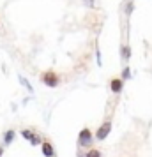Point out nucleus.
<instances>
[{
    "instance_id": "nucleus-11",
    "label": "nucleus",
    "mask_w": 152,
    "mask_h": 157,
    "mask_svg": "<svg viewBox=\"0 0 152 157\" xmlns=\"http://www.w3.org/2000/svg\"><path fill=\"white\" fill-rule=\"evenodd\" d=\"M85 157H103V154H101V150H97V148H88Z\"/></svg>"
},
{
    "instance_id": "nucleus-4",
    "label": "nucleus",
    "mask_w": 152,
    "mask_h": 157,
    "mask_svg": "<svg viewBox=\"0 0 152 157\" xmlns=\"http://www.w3.org/2000/svg\"><path fill=\"white\" fill-rule=\"evenodd\" d=\"M41 150H43L44 157H55V147H53L48 140H44V141L41 143Z\"/></svg>"
},
{
    "instance_id": "nucleus-13",
    "label": "nucleus",
    "mask_w": 152,
    "mask_h": 157,
    "mask_svg": "<svg viewBox=\"0 0 152 157\" xmlns=\"http://www.w3.org/2000/svg\"><path fill=\"white\" fill-rule=\"evenodd\" d=\"M83 6H87L88 9H94L95 7V0H83Z\"/></svg>"
},
{
    "instance_id": "nucleus-6",
    "label": "nucleus",
    "mask_w": 152,
    "mask_h": 157,
    "mask_svg": "<svg viewBox=\"0 0 152 157\" xmlns=\"http://www.w3.org/2000/svg\"><path fill=\"white\" fill-rule=\"evenodd\" d=\"M120 57H122L124 62H129V58H131V48H129V44H122V46H120Z\"/></svg>"
},
{
    "instance_id": "nucleus-3",
    "label": "nucleus",
    "mask_w": 152,
    "mask_h": 157,
    "mask_svg": "<svg viewBox=\"0 0 152 157\" xmlns=\"http://www.w3.org/2000/svg\"><path fill=\"white\" fill-rule=\"evenodd\" d=\"M110 132H111V120H104L101 125L97 127L94 138L97 140V141H103V140H106V138H108Z\"/></svg>"
},
{
    "instance_id": "nucleus-5",
    "label": "nucleus",
    "mask_w": 152,
    "mask_h": 157,
    "mask_svg": "<svg viewBox=\"0 0 152 157\" xmlns=\"http://www.w3.org/2000/svg\"><path fill=\"white\" fill-rule=\"evenodd\" d=\"M122 88H124V81L120 78L110 79V90H111L113 94H120L122 92Z\"/></svg>"
},
{
    "instance_id": "nucleus-16",
    "label": "nucleus",
    "mask_w": 152,
    "mask_h": 157,
    "mask_svg": "<svg viewBox=\"0 0 152 157\" xmlns=\"http://www.w3.org/2000/svg\"><path fill=\"white\" fill-rule=\"evenodd\" d=\"M76 157H85V154H83V155H81V152H78V155Z\"/></svg>"
},
{
    "instance_id": "nucleus-15",
    "label": "nucleus",
    "mask_w": 152,
    "mask_h": 157,
    "mask_svg": "<svg viewBox=\"0 0 152 157\" xmlns=\"http://www.w3.org/2000/svg\"><path fill=\"white\" fill-rule=\"evenodd\" d=\"M4 155V147H0V157Z\"/></svg>"
},
{
    "instance_id": "nucleus-14",
    "label": "nucleus",
    "mask_w": 152,
    "mask_h": 157,
    "mask_svg": "<svg viewBox=\"0 0 152 157\" xmlns=\"http://www.w3.org/2000/svg\"><path fill=\"white\" fill-rule=\"evenodd\" d=\"M95 57H97V65H103V62H101V51H99V48H95Z\"/></svg>"
},
{
    "instance_id": "nucleus-7",
    "label": "nucleus",
    "mask_w": 152,
    "mask_h": 157,
    "mask_svg": "<svg viewBox=\"0 0 152 157\" xmlns=\"http://www.w3.org/2000/svg\"><path fill=\"white\" fill-rule=\"evenodd\" d=\"M14 138H16V131L9 129V131H6V134H4V143L6 145H11V143L14 141Z\"/></svg>"
},
{
    "instance_id": "nucleus-10",
    "label": "nucleus",
    "mask_w": 152,
    "mask_h": 157,
    "mask_svg": "<svg viewBox=\"0 0 152 157\" xmlns=\"http://www.w3.org/2000/svg\"><path fill=\"white\" fill-rule=\"evenodd\" d=\"M36 134H37V132H34L32 129H23V131H21V136L25 138V140H29V141H30V140H32Z\"/></svg>"
},
{
    "instance_id": "nucleus-12",
    "label": "nucleus",
    "mask_w": 152,
    "mask_h": 157,
    "mask_svg": "<svg viewBox=\"0 0 152 157\" xmlns=\"http://www.w3.org/2000/svg\"><path fill=\"white\" fill-rule=\"evenodd\" d=\"M129 78H131V69L126 65V67L122 69V72H120V79L124 81V79H129Z\"/></svg>"
},
{
    "instance_id": "nucleus-9",
    "label": "nucleus",
    "mask_w": 152,
    "mask_h": 157,
    "mask_svg": "<svg viewBox=\"0 0 152 157\" xmlns=\"http://www.w3.org/2000/svg\"><path fill=\"white\" fill-rule=\"evenodd\" d=\"M18 81H20V83H21V85L25 86V88H27V90H29L30 94L34 92V86L30 85V81H29L27 78H25V76H18Z\"/></svg>"
},
{
    "instance_id": "nucleus-1",
    "label": "nucleus",
    "mask_w": 152,
    "mask_h": 157,
    "mask_svg": "<svg viewBox=\"0 0 152 157\" xmlns=\"http://www.w3.org/2000/svg\"><path fill=\"white\" fill-rule=\"evenodd\" d=\"M92 141H94L92 131L88 127H83L80 131V134H78V147H80V148H87V147L92 145Z\"/></svg>"
},
{
    "instance_id": "nucleus-8",
    "label": "nucleus",
    "mask_w": 152,
    "mask_h": 157,
    "mask_svg": "<svg viewBox=\"0 0 152 157\" xmlns=\"http://www.w3.org/2000/svg\"><path fill=\"white\" fill-rule=\"evenodd\" d=\"M133 11H134V2H133V0H126V2H124V13H126V18H129Z\"/></svg>"
},
{
    "instance_id": "nucleus-2",
    "label": "nucleus",
    "mask_w": 152,
    "mask_h": 157,
    "mask_svg": "<svg viewBox=\"0 0 152 157\" xmlns=\"http://www.w3.org/2000/svg\"><path fill=\"white\" fill-rule=\"evenodd\" d=\"M41 81H43L46 86L55 88V86H58V83H60V76H58L55 71H46V72L41 74Z\"/></svg>"
}]
</instances>
